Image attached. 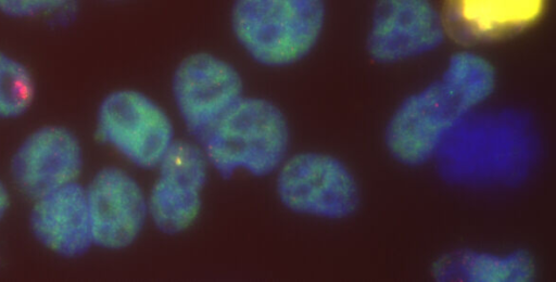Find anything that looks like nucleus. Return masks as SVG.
<instances>
[{"instance_id":"f8f14e48","label":"nucleus","mask_w":556,"mask_h":282,"mask_svg":"<svg viewBox=\"0 0 556 282\" xmlns=\"http://www.w3.org/2000/svg\"><path fill=\"white\" fill-rule=\"evenodd\" d=\"M33 201L29 227L43 247L61 257L77 258L93 246L85 185L73 182Z\"/></svg>"},{"instance_id":"423d86ee","label":"nucleus","mask_w":556,"mask_h":282,"mask_svg":"<svg viewBox=\"0 0 556 282\" xmlns=\"http://www.w3.org/2000/svg\"><path fill=\"white\" fill-rule=\"evenodd\" d=\"M276 190L289 210L326 219H340L357 207L356 181L338 158L315 152L286 158L277 170Z\"/></svg>"},{"instance_id":"39448f33","label":"nucleus","mask_w":556,"mask_h":282,"mask_svg":"<svg viewBox=\"0 0 556 282\" xmlns=\"http://www.w3.org/2000/svg\"><path fill=\"white\" fill-rule=\"evenodd\" d=\"M98 139L141 169L156 168L175 141L165 111L144 93L119 89L109 93L97 113Z\"/></svg>"},{"instance_id":"ddd939ff","label":"nucleus","mask_w":556,"mask_h":282,"mask_svg":"<svg viewBox=\"0 0 556 282\" xmlns=\"http://www.w3.org/2000/svg\"><path fill=\"white\" fill-rule=\"evenodd\" d=\"M542 1H451L441 13L445 31L464 43L519 33L543 12Z\"/></svg>"},{"instance_id":"20e7f679","label":"nucleus","mask_w":556,"mask_h":282,"mask_svg":"<svg viewBox=\"0 0 556 282\" xmlns=\"http://www.w3.org/2000/svg\"><path fill=\"white\" fill-rule=\"evenodd\" d=\"M230 22L238 42L255 62L283 67L315 47L325 7L316 0H240L232 5Z\"/></svg>"},{"instance_id":"f257e3e1","label":"nucleus","mask_w":556,"mask_h":282,"mask_svg":"<svg viewBox=\"0 0 556 282\" xmlns=\"http://www.w3.org/2000/svg\"><path fill=\"white\" fill-rule=\"evenodd\" d=\"M540 155V137L528 113L477 108L452 128L432 159L451 184L513 188L530 177Z\"/></svg>"},{"instance_id":"f03ea898","label":"nucleus","mask_w":556,"mask_h":282,"mask_svg":"<svg viewBox=\"0 0 556 282\" xmlns=\"http://www.w3.org/2000/svg\"><path fill=\"white\" fill-rule=\"evenodd\" d=\"M492 65L472 52L451 56L442 76L406 98L391 117L386 143L407 166L431 161L452 128L493 92Z\"/></svg>"},{"instance_id":"9b49d317","label":"nucleus","mask_w":556,"mask_h":282,"mask_svg":"<svg viewBox=\"0 0 556 282\" xmlns=\"http://www.w3.org/2000/svg\"><path fill=\"white\" fill-rule=\"evenodd\" d=\"M444 35L441 13L431 3L386 0L375 7L367 48L377 62L394 63L434 50Z\"/></svg>"},{"instance_id":"9d476101","label":"nucleus","mask_w":556,"mask_h":282,"mask_svg":"<svg viewBox=\"0 0 556 282\" xmlns=\"http://www.w3.org/2000/svg\"><path fill=\"white\" fill-rule=\"evenodd\" d=\"M84 167L78 137L61 125H46L30 132L11 159L14 184L35 200L48 192L77 182Z\"/></svg>"},{"instance_id":"f3484780","label":"nucleus","mask_w":556,"mask_h":282,"mask_svg":"<svg viewBox=\"0 0 556 282\" xmlns=\"http://www.w3.org/2000/svg\"><path fill=\"white\" fill-rule=\"evenodd\" d=\"M10 207V192L5 183L0 179V221L5 216Z\"/></svg>"},{"instance_id":"2eb2a0df","label":"nucleus","mask_w":556,"mask_h":282,"mask_svg":"<svg viewBox=\"0 0 556 282\" xmlns=\"http://www.w3.org/2000/svg\"><path fill=\"white\" fill-rule=\"evenodd\" d=\"M36 85L28 67L0 51V119L24 115L35 100Z\"/></svg>"},{"instance_id":"1a4fd4ad","label":"nucleus","mask_w":556,"mask_h":282,"mask_svg":"<svg viewBox=\"0 0 556 282\" xmlns=\"http://www.w3.org/2000/svg\"><path fill=\"white\" fill-rule=\"evenodd\" d=\"M93 246L123 249L141 233L148 202L140 184L126 170L106 166L85 185Z\"/></svg>"},{"instance_id":"7ed1b4c3","label":"nucleus","mask_w":556,"mask_h":282,"mask_svg":"<svg viewBox=\"0 0 556 282\" xmlns=\"http://www.w3.org/2000/svg\"><path fill=\"white\" fill-rule=\"evenodd\" d=\"M289 127L273 102L243 97L198 142L224 179L237 170L255 177L277 171L287 158Z\"/></svg>"},{"instance_id":"dca6fc26","label":"nucleus","mask_w":556,"mask_h":282,"mask_svg":"<svg viewBox=\"0 0 556 282\" xmlns=\"http://www.w3.org/2000/svg\"><path fill=\"white\" fill-rule=\"evenodd\" d=\"M78 7L73 1L1 0L0 13L17 20L46 18L55 26H67L77 16Z\"/></svg>"},{"instance_id":"4468645a","label":"nucleus","mask_w":556,"mask_h":282,"mask_svg":"<svg viewBox=\"0 0 556 282\" xmlns=\"http://www.w3.org/2000/svg\"><path fill=\"white\" fill-rule=\"evenodd\" d=\"M433 275L441 282H528L534 277V265L522 251L495 254L458 249L435 262Z\"/></svg>"},{"instance_id":"0eeeda50","label":"nucleus","mask_w":556,"mask_h":282,"mask_svg":"<svg viewBox=\"0 0 556 282\" xmlns=\"http://www.w3.org/2000/svg\"><path fill=\"white\" fill-rule=\"evenodd\" d=\"M172 91L177 111L198 143L243 98V82L230 63L199 52L178 64Z\"/></svg>"},{"instance_id":"6e6552de","label":"nucleus","mask_w":556,"mask_h":282,"mask_svg":"<svg viewBox=\"0 0 556 282\" xmlns=\"http://www.w3.org/2000/svg\"><path fill=\"white\" fill-rule=\"evenodd\" d=\"M208 162L198 143L175 140L157 165L147 196L149 217L157 230L174 235L199 217Z\"/></svg>"}]
</instances>
